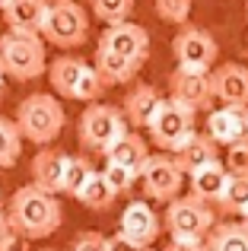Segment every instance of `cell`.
Listing matches in <instances>:
<instances>
[{
    "label": "cell",
    "mask_w": 248,
    "mask_h": 251,
    "mask_svg": "<svg viewBox=\"0 0 248 251\" xmlns=\"http://www.w3.org/2000/svg\"><path fill=\"white\" fill-rule=\"evenodd\" d=\"M70 251H108V239L102 232H80L70 242Z\"/></svg>",
    "instance_id": "1f68e13d"
},
{
    "label": "cell",
    "mask_w": 248,
    "mask_h": 251,
    "mask_svg": "<svg viewBox=\"0 0 248 251\" xmlns=\"http://www.w3.org/2000/svg\"><path fill=\"white\" fill-rule=\"evenodd\" d=\"M6 220L16 229L19 239H48L61 229L64 223V207L57 201V194L42 191L38 184H23L13 191L10 203H6Z\"/></svg>",
    "instance_id": "6da1fadb"
},
{
    "label": "cell",
    "mask_w": 248,
    "mask_h": 251,
    "mask_svg": "<svg viewBox=\"0 0 248 251\" xmlns=\"http://www.w3.org/2000/svg\"><path fill=\"white\" fill-rule=\"evenodd\" d=\"M6 216V203H3V194H0V220Z\"/></svg>",
    "instance_id": "8d00e7d4"
},
{
    "label": "cell",
    "mask_w": 248,
    "mask_h": 251,
    "mask_svg": "<svg viewBox=\"0 0 248 251\" xmlns=\"http://www.w3.org/2000/svg\"><path fill=\"white\" fill-rule=\"evenodd\" d=\"M42 251H54V248H42Z\"/></svg>",
    "instance_id": "60d3db41"
},
{
    "label": "cell",
    "mask_w": 248,
    "mask_h": 251,
    "mask_svg": "<svg viewBox=\"0 0 248 251\" xmlns=\"http://www.w3.org/2000/svg\"><path fill=\"white\" fill-rule=\"evenodd\" d=\"M245 19H248V6H245Z\"/></svg>",
    "instance_id": "b9f144b4"
},
{
    "label": "cell",
    "mask_w": 248,
    "mask_h": 251,
    "mask_svg": "<svg viewBox=\"0 0 248 251\" xmlns=\"http://www.w3.org/2000/svg\"><path fill=\"white\" fill-rule=\"evenodd\" d=\"M162 102H166V96H162L153 83H134L127 89V96H124L121 111H124V118H127L130 127H147V124L153 121V115L159 111Z\"/></svg>",
    "instance_id": "e0dca14e"
},
{
    "label": "cell",
    "mask_w": 248,
    "mask_h": 251,
    "mask_svg": "<svg viewBox=\"0 0 248 251\" xmlns=\"http://www.w3.org/2000/svg\"><path fill=\"white\" fill-rule=\"evenodd\" d=\"M204 251H248V223L245 220L217 223L213 232L204 239Z\"/></svg>",
    "instance_id": "603a6c76"
},
{
    "label": "cell",
    "mask_w": 248,
    "mask_h": 251,
    "mask_svg": "<svg viewBox=\"0 0 248 251\" xmlns=\"http://www.w3.org/2000/svg\"><path fill=\"white\" fill-rule=\"evenodd\" d=\"M48 80H51V89H54L57 96L74 99V102H89V105L99 102L102 89H105L99 70L89 61L76 57V54L54 57V61L48 64Z\"/></svg>",
    "instance_id": "277c9868"
},
{
    "label": "cell",
    "mask_w": 248,
    "mask_h": 251,
    "mask_svg": "<svg viewBox=\"0 0 248 251\" xmlns=\"http://www.w3.org/2000/svg\"><path fill=\"white\" fill-rule=\"evenodd\" d=\"M3 6H6V0H0V13H3Z\"/></svg>",
    "instance_id": "f35d334b"
},
{
    "label": "cell",
    "mask_w": 248,
    "mask_h": 251,
    "mask_svg": "<svg viewBox=\"0 0 248 251\" xmlns=\"http://www.w3.org/2000/svg\"><path fill=\"white\" fill-rule=\"evenodd\" d=\"M89 6H93V16L105 25L127 23L134 13V0H89Z\"/></svg>",
    "instance_id": "83f0119b"
},
{
    "label": "cell",
    "mask_w": 248,
    "mask_h": 251,
    "mask_svg": "<svg viewBox=\"0 0 248 251\" xmlns=\"http://www.w3.org/2000/svg\"><path fill=\"white\" fill-rule=\"evenodd\" d=\"M172 54L178 61V67H191V70H213L220 57V45L200 25H181L178 35L172 38Z\"/></svg>",
    "instance_id": "30bf717a"
},
{
    "label": "cell",
    "mask_w": 248,
    "mask_h": 251,
    "mask_svg": "<svg viewBox=\"0 0 248 251\" xmlns=\"http://www.w3.org/2000/svg\"><path fill=\"white\" fill-rule=\"evenodd\" d=\"M102 178L108 181V188L115 191V194H127L130 188H134L137 181H140V172L134 169H124V166H112V162H105V169H102Z\"/></svg>",
    "instance_id": "f546056e"
},
{
    "label": "cell",
    "mask_w": 248,
    "mask_h": 251,
    "mask_svg": "<svg viewBox=\"0 0 248 251\" xmlns=\"http://www.w3.org/2000/svg\"><path fill=\"white\" fill-rule=\"evenodd\" d=\"M217 203L226 216L242 220L248 213V175H229V181H226V188H223V197H220Z\"/></svg>",
    "instance_id": "cb8c5ba5"
},
{
    "label": "cell",
    "mask_w": 248,
    "mask_h": 251,
    "mask_svg": "<svg viewBox=\"0 0 248 251\" xmlns=\"http://www.w3.org/2000/svg\"><path fill=\"white\" fill-rule=\"evenodd\" d=\"M137 251H166V248H137Z\"/></svg>",
    "instance_id": "74e56055"
},
{
    "label": "cell",
    "mask_w": 248,
    "mask_h": 251,
    "mask_svg": "<svg viewBox=\"0 0 248 251\" xmlns=\"http://www.w3.org/2000/svg\"><path fill=\"white\" fill-rule=\"evenodd\" d=\"M96 175V166L86 159V156H70L67 162V175H64V194L80 197V191L89 184V178Z\"/></svg>",
    "instance_id": "4316f807"
},
{
    "label": "cell",
    "mask_w": 248,
    "mask_h": 251,
    "mask_svg": "<svg viewBox=\"0 0 248 251\" xmlns=\"http://www.w3.org/2000/svg\"><path fill=\"white\" fill-rule=\"evenodd\" d=\"M223 166H226V172H229V175H248V140L226 147Z\"/></svg>",
    "instance_id": "4dcf8cb0"
},
{
    "label": "cell",
    "mask_w": 248,
    "mask_h": 251,
    "mask_svg": "<svg viewBox=\"0 0 248 251\" xmlns=\"http://www.w3.org/2000/svg\"><path fill=\"white\" fill-rule=\"evenodd\" d=\"M242 220H245V223H248V213H245V216H242Z\"/></svg>",
    "instance_id": "ab89813d"
},
{
    "label": "cell",
    "mask_w": 248,
    "mask_h": 251,
    "mask_svg": "<svg viewBox=\"0 0 248 251\" xmlns=\"http://www.w3.org/2000/svg\"><path fill=\"white\" fill-rule=\"evenodd\" d=\"M217 226V213L207 201L188 194L175 197L162 213V229L169 232L172 242H204Z\"/></svg>",
    "instance_id": "5b68a950"
},
{
    "label": "cell",
    "mask_w": 248,
    "mask_h": 251,
    "mask_svg": "<svg viewBox=\"0 0 248 251\" xmlns=\"http://www.w3.org/2000/svg\"><path fill=\"white\" fill-rule=\"evenodd\" d=\"M207 137L217 147H232V143L248 140V108L220 105V108L207 111Z\"/></svg>",
    "instance_id": "5bb4252c"
},
{
    "label": "cell",
    "mask_w": 248,
    "mask_h": 251,
    "mask_svg": "<svg viewBox=\"0 0 248 251\" xmlns=\"http://www.w3.org/2000/svg\"><path fill=\"white\" fill-rule=\"evenodd\" d=\"M48 10H51V0H6L3 23L10 32H38L42 35Z\"/></svg>",
    "instance_id": "ac0fdd59"
},
{
    "label": "cell",
    "mask_w": 248,
    "mask_h": 251,
    "mask_svg": "<svg viewBox=\"0 0 248 251\" xmlns=\"http://www.w3.org/2000/svg\"><path fill=\"white\" fill-rule=\"evenodd\" d=\"M67 162H70V156L64 150H54V147L38 150L35 159H32V184H38L42 191H51V194H64Z\"/></svg>",
    "instance_id": "2e32d148"
},
{
    "label": "cell",
    "mask_w": 248,
    "mask_h": 251,
    "mask_svg": "<svg viewBox=\"0 0 248 251\" xmlns=\"http://www.w3.org/2000/svg\"><path fill=\"white\" fill-rule=\"evenodd\" d=\"M93 67L99 70V76H102L105 86H124V83L137 80V74H140L143 64L130 61V57H121V54H112V51H105V48H96Z\"/></svg>",
    "instance_id": "ffe728a7"
},
{
    "label": "cell",
    "mask_w": 248,
    "mask_h": 251,
    "mask_svg": "<svg viewBox=\"0 0 248 251\" xmlns=\"http://www.w3.org/2000/svg\"><path fill=\"white\" fill-rule=\"evenodd\" d=\"M38 32H6L0 35V64L3 74L16 83H29L48 74V51Z\"/></svg>",
    "instance_id": "3957f363"
},
{
    "label": "cell",
    "mask_w": 248,
    "mask_h": 251,
    "mask_svg": "<svg viewBox=\"0 0 248 251\" xmlns=\"http://www.w3.org/2000/svg\"><path fill=\"white\" fill-rule=\"evenodd\" d=\"M3 76H6V74H3V64H0V102H3V96H6V86H3Z\"/></svg>",
    "instance_id": "d590c367"
},
{
    "label": "cell",
    "mask_w": 248,
    "mask_h": 251,
    "mask_svg": "<svg viewBox=\"0 0 248 251\" xmlns=\"http://www.w3.org/2000/svg\"><path fill=\"white\" fill-rule=\"evenodd\" d=\"M118 232L130 242L134 248H153V242L162 232V220L147 201H130L118 220Z\"/></svg>",
    "instance_id": "7c38bea8"
},
{
    "label": "cell",
    "mask_w": 248,
    "mask_h": 251,
    "mask_svg": "<svg viewBox=\"0 0 248 251\" xmlns=\"http://www.w3.org/2000/svg\"><path fill=\"white\" fill-rule=\"evenodd\" d=\"M140 188L143 197L159 203H172L175 197H181V188H185V172L178 169L175 156L169 153H149V159L143 162L140 169Z\"/></svg>",
    "instance_id": "9c48e42d"
},
{
    "label": "cell",
    "mask_w": 248,
    "mask_h": 251,
    "mask_svg": "<svg viewBox=\"0 0 248 251\" xmlns=\"http://www.w3.org/2000/svg\"><path fill=\"white\" fill-rule=\"evenodd\" d=\"M102 159L112 162V166H124V169L140 172L143 162L149 159V147H147V140H143L137 130H124L118 140L102 153Z\"/></svg>",
    "instance_id": "d6986e66"
},
{
    "label": "cell",
    "mask_w": 248,
    "mask_h": 251,
    "mask_svg": "<svg viewBox=\"0 0 248 251\" xmlns=\"http://www.w3.org/2000/svg\"><path fill=\"white\" fill-rule=\"evenodd\" d=\"M213 80V96L217 102L232 105V108H248V67L236 61L220 64L217 70H210Z\"/></svg>",
    "instance_id": "9a60e30c"
},
{
    "label": "cell",
    "mask_w": 248,
    "mask_h": 251,
    "mask_svg": "<svg viewBox=\"0 0 248 251\" xmlns=\"http://www.w3.org/2000/svg\"><path fill=\"white\" fill-rule=\"evenodd\" d=\"M169 99L188 105L191 111H207L213 105V80L210 70H191V67H175L169 74Z\"/></svg>",
    "instance_id": "8fae6325"
},
{
    "label": "cell",
    "mask_w": 248,
    "mask_h": 251,
    "mask_svg": "<svg viewBox=\"0 0 248 251\" xmlns=\"http://www.w3.org/2000/svg\"><path fill=\"white\" fill-rule=\"evenodd\" d=\"M108 251H137L134 245H130V242L127 239H124V235L121 232H115L112 235V239H108Z\"/></svg>",
    "instance_id": "836d02e7"
},
{
    "label": "cell",
    "mask_w": 248,
    "mask_h": 251,
    "mask_svg": "<svg viewBox=\"0 0 248 251\" xmlns=\"http://www.w3.org/2000/svg\"><path fill=\"white\" fill-rule=\"evenodd\" d=\"M16 121L23 140L35 143V147H48L61 137L64 124H67V115H64V105L57 102V96L51 92H32L23 102L16 105Z\"/></svg>",
    "instance_id": "7a4b0ae2"
},
{
    "label": "cell",
    "mask_w": 248,
    "mask_h": 251,
    "mask_svg": "<svg viewBox=\"0 0 248 251\" xmlns=\"http://www.w3.org/2000/svg\"><path fill=\"white\" fill-rule=\"evenodd\" d=\"M172 156H175V162H178V169L185 172V175H191V172H198L200 166H207V162H217L220 159V147L207 134H194L191 140Z\"/></svg>",
    "instance_id": "7402d4cb"
},
{
    "label": "cell",
    "mask_w": 248,
    "mask_h": 251,
    "mask_svg": "<svg viewBox=\"0 0 248 251\" xmlns=\"http://www.w3.org/2000/svg\"><path fill=\"white\" fill-rule=\"evenodd\" d=\"M99 48L112 51V54H121V57H130V61H147L149 54V32L137 23H118V25H108L99 38Z\"/></svg>",
    "instance_id": "4fadbf2b"
},
{
    "label": "cell",
    "mask_w": 248,
    "mask_h": 251,
    "mask_svg": "<svg viewBox=\"0 0 248 251\" xmlns=\"http://www.w3.org/2000/svg\"><path fill=\"white\" fill-rule=\"evenodd\" d=\"M166 251H204V242H169Z\"/></svg>",
    "instance_id": "e575fe53"
},
{
    "label": "cell",
    "mask_w": 248,
    "mask_h": 251,
    "mask_svg": "<svg viewBox=\"0 0 248 251\" xmlns=\"http://www.w3.org/2000/svg\"><path fill=\"white\" fill-rule=\"evenodd\" d=\"M23 156V134L13 118L0 115V169H13Z\"/></svg>",
    "instance_id": "d4e9b609"
},
{
    "label": "cell",
    "mask_w": 248,
    "mask_h": 251,
    "mask_svg": "<svg viewBox=\"0 0 248 251\" xmlns=\"http://www.w3.org/2000/svg\"><path fill=\"white\" fill-rule=\"evenodd\" d=\"M194 0H156V16L172 25H188Z\"/></svg>",
    "instance_id": "f1b7e54d"
},
{
    "label": "cell",
    "mask_w": 248,
    "mask_h": 251,
    "mask_svg": "<svg viewBox=\"0 0 248 251\" xmlns=\"http://www.w3.org/2000/svg\"><path fill=\"white\" fill-rule=\"evenodd\" d=\"M16 242H19V235H16V229L10 226V220H0V251H16Z\"/></svg>",
    "instance_id": "d6a6232c"
},
{
    "label": "cell",
    "mask_w": 248,
    "mask_h": 251,
    "mask_svg": "<svg viewBox=\"0 0 248 251\" xmlns=\"http://www.w3.org/2000/svg\"><path fill=\"white\" fill-rule=\"evenodd\" d=\"M42 38L48 45L61 51L80 48L89 38V16L76 0H51V10L45 16L42 25Z\"/></svg>",
    "instance_id": "8992f818"
},
{
    "label": "cell",
    "mask_w": 248,
    "mask_h": 251,
    "mask_svg": "<svg viewBox=\"0 0 248 251\" xmlns=\"http://www.w3.org/2000/svg\"><path fill=\"white\" fill-rule=\"evenodd\" d=\"M188 181H191V194L200 197V201H220L223 197V188L226 181H229V172H226L223 159L217 162H207V166H200L198 172H191L188 175Z\"/></svg>",
    "instance_id": "44dd1931"
},
{
    "label": "cell",
    "mask_w": 248,
    "mask_h": 251,
    "mask_svg": "<svg viewBox=\"0 0 248 251\" xmlns=\"http://www.w3.org/2000/svg\"><path fill=\"white\" fill-rule=\"evenodd\" d=\"M194 115H198V111H191L188 105L175 102V99H166V102L159 105V111L153 115V121L147 124L149 140H153L156 147H162L166 153H178V150L198 134Z\"/></svg>",
    "instance_id": "ba28073f"
},
{
    "label": "cell",
    "mask_w": 248,
    "mask_h": 251,
    "mask_svg": "<svg viewBox=\"0 0 248 251\" xmlns=\"http://www.w3.org/2000/svg\"><path fill=\"white\" fill-rule=\"evenodd\" d=\"M127 130V118L121 108L105 102H93L86 105V111L76 121V137H80V147H86L89 153H105L115 140Z\"/></svg>",
    "instance_id": "52a82bcc"
},
{
    "label": "cell",
    "mask_w": 248,
    "mask_h": 251,
    "mask_svg": "<svg viewBox=\"0 0 248 251\" xmlns=\"http://www.w3.org/2000/svg\"><path fill=\"white\" fill-rule=\"evenodd\" d=\"M115 197H118V194L108 188V181L102 178V172H96V175L89 178V184L80 191V197H76V201H80L86 210H93V213H102V210H108L115 203Z\"/></svg>",
    "instance_id": "484cf974"
}]
</instances>
